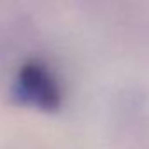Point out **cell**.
<instances>
[{
    "mask_svg": "<svg viewBox=\"0 0 149 149\" xmlns=\"http://www.w3.org/2000/svg\"><path fill=\"white\" fill-rule=\"evenodd\" d=\"M14 95L19 102L40 109H53L60 102V86L51 70L39 61L25 63L14 83Z\"/></svg>",
    "mask_w": 149,
    "mask_h": 149,
    "instance_id": "cell-1",
    "label": "cell"
}]
</instances>
